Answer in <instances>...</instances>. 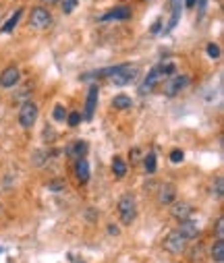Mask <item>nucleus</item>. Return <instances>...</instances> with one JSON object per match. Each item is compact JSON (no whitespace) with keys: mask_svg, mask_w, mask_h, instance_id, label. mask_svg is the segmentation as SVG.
<instances>
[{"mask_svg":"<svg viewBox=\"0 0 224 263\" xmlns=\"http://www.w3.org/2000/svg\"><path fill=\"white\" fill-rule=\"evenodd\" d=\"M162 247L166 249L170 255H181V253H185V249H187V241H185V238H183L179 232H176V230H172L170 234H166Z\"/></svg>","mask_w":224,"mask_h":263,"instance_id":"obj_6","label":"nucleus"},{"mask_svg":"<svg viewBox=\"0 0 224 263\" xmlns=\"http://www.w3.org/2000/svg\"><path fill=\"white\" fill-rule=\"evenodd\" d=\"M195 2H197V0H185V4L189 6V8H193V6H195Z\"/></svg>","mask_w":224,"mask_h":263,"instance_id":"obj_36","label":"nucleus"},{"mask_svg":"<svg viewBox=\"0 0 224 263\" xmlns=\"http://www.w3.org/2000/svg\"><path fill=\"white\" fill-rule=\"evenodd\" d=\"M19 81H21V71L17 66H6L4 71L0 73V87L10 89V87H15Z\"/></svg>","mask_w":224,"mask_h":263,"instance_id":"obj_8","label":"nucleus"},{"mask_svg":"<svg viewBox=\"0 0 224 263\" xmlns=\"http://www.w3.org/2000/svg\"><path fill=\"white\" fill-rule=\"evenodd\" d=\"M98 96H100V87L93 83V85H89V91H87V100H85V120L89 122L91 118H93V114H96V106H98Z\"/></svg>","mask_w":224,"mask_h":263,"instance_id":"obj_7","label":"nucleus"},{"mask_svg":"<svg viewBox=\"0 0 224 263\" xmlns=\"http://www.w3.org/2000/svg\"><path fill=\"white\" fill-rule=\"evenodd\" d=\"M29 25L38 31H44L52 25V13L46 6H33L29 13Z\"/></svg>","mask_w":224,"mask_h":263,"instance_id":"obj_3","label":"nucleus"},{"mask_svg":"<svg viewBox=\"0 0 224 263\" xmlns=\"http://www.w3.org/2000/svg\"><path fill=\"white\" fill-rule=\"evenodd\" d=\"M112 106L116 110H127V108L133 106V100H131V96H127V94H119V96L112 98Z\"/></svg>","mask_w":224,"mask_h":263,"instance_id":"obj_16","label":"nucleus"},{"mask_svg":"<svg viewBox=\"0 0 224 263\" xmlns=\"http://www.w3.org/2000/svg\"><path fill=\"white\" fill-rule=\"evenodd\" d=\"M52 116H54V120L63 122V120L67 118V110H65V106H63V104H56L54 110H52Z\"/></svg>","mask_w":224,"mask_h":263,"instance_id":"obj_25","label":"nucleus"},{"mask_svg":"<svg viewBox=\"0 0 224 263\" xmlns=\"http://www.w3.org/2000/svg\"><path fill=\"white\" fill-rule=\"evenodd\" d=\"M42 139H44V141H48V143L56 141V133H54V129H52V127H48V124L44 127V135H42Z\"/></svg>","mask_w":224,"mask_h":263,"instance_id":"obj_27","label":"nucleus"},{"mask_svg":"<svg viewBox=\"0 0 224 263\" xmlns=\"http://www.w3.org/2000/svg\"><path fill=\"white\" fill-rule=\"evenodd\" d=\"M160 79H162V73H160V68L158 66H154L151 71L148 73V77H146V81L139 85V96H146V94H151L154 91V87L160 83Z\"/></svg>","mask_w":224,"mask_h":263,"instance_id":"obj_10","label":"nucleus"},{"mask_svg":"<svg viewBox=\"0 0 224 263\" xmlns=\"http://www.w3.org/2000/svg\"><path fill=\"white\" fill-rule=\"evenodd\" d=\"M158 68H160L162 77H172V73H174V64H172V62H164V64H158Z\"/></svg>","mask_w":224,"mask_h":263,"instance_id":"obj_26","label":"nucleus"},{"mask_svg":"<svg viewBox=\"0 0 224 263\" xmlns=\"http://www.w3.org/2000/svg\"><path fill=\"white\" fill-rule=\"evenodd\" d=\"M189 75H174V77H168L166 81H164V96H168V98H174V96H179L181 91L189 85Z\"/></svg>","mask_w":224,"mask_h":263,"instance_id":"obj_5","label":"nucleus"},{"mask_svg":"<svg viewBox=\"0 0 224 263\" xmlns=\"http://www.w3.org/2000/svg\"><path fill=\"white\" fill-rule=\"evenodd\" d=\"M208 56L210 58H220V46L218 44H208Z\"/></svg>","mask_w":224,"mask_h":263,"instance_id":"obj_29","label":"nucleus"},{"mask_svg":"<svg viewBox=\"0 0 224 263\" xmlns=\"http://www.w3.org/2000/svg\"><path fill=\"white\" fill-rule=\"evenodd\" d=\"M119 232H121V230H119V226H112V224L108 226V234H112V236H116V234H119Z\"/></svg>","mask_w":224,"mask_h":263,"instance_id":"obj_34","label":"nucleus"},{"mask_svg":"<svg viewBox=\"0 0 224 263\" xmlns=\"http://www.w3.org/2000/svg\"><path fill=\"white\" fill-rule=\"evenodd\" d=\"M183 158H185V154H183L181 150H172V152H170V162H172V164L183 162Z\"/></svg>","mask_w":224,"mask_h":263,"instance_id":"obj_32","label":"nucleus"},{"mask_svg":"<svg viewBox=\"0 0 224 263\" xmlns=\"http://www.w3.org/2000/svg\"><path fill=\"white\" fill-rule=\"evenodd\" d=\"M112 172H114L116 178H123L127 174V162L123 158H114L112 159Z\"/></svg>","mask_w":224,"mask_h":263,"instance_id":"obj_18","label":"nucleus"},{"mask_svg":"<svg viewBox=\"0 0 224 263\" xmlns=\"http://www.w3.org/2000/svg\"><path fill=\"white\" fill-rule=\"evenodd\" d=\"M212 195H214L216 201H222V197H224V180H222L220 176L214 180V187H212Z\"/></svg>","mask_w":224,"mask_h":263,"instance_id":"obj_22","label":"nucleus"},{"mask_svg":"<svg viewBox=\"0 0 224 263\" xmlns=\"http://www.w3.org/2000/svg\"><path fill=\"white\" fill-rule=\"evenodd\" d=\"M46 162H48V152H46V150H35L31 154V164L35 168H42Z\"/></svg>","mask_w":224,"mask_h":263,"instance_id":"obj_19","label":"nucleus"},{"mask_svg":"<svg viewBox=\"0 0 224 263\" xmlns=\"http://www.w3.org/2000/svg\"><path fill=\"white\" fill-rule=\"evenodd\" d=\"M40 2H42V4H48V6H52V4H58V2H61V0H40Z\"/></svg>","mask_w":224,"mask_h":263,"instance_id":"obj_35","label":"nucleus"},{"mask_svg":"<svg viewBox=\"0 0 224 263\" xmlns=\"http://www.w3.org/2000/svg\"><path fill=\"white\" fill-rule=\"evenodd\" d=\"M38 104L35 102H31V100H27V102H23V106H21V110H19V124L23 129H31L33 124H35V120H38Z\"/></svg>","mask_w":224,"mask_h":263,"instance_id":"obj_4","label":"nucleus"},{"mask_svg":"<svg viewBox=\"0 0 224 263\" xmlns=\"http://www.w3.org/2000/svg\"><path fill=\"white\" fill-rule=\"evenodd\" d=\"M127 19H131V6H127V4H123V6H114V8H110L108 13H104L98 21H127Z\"/></svg>","mask_w":224,"mask_h":263,"instance_id":"obj_11","label":"nucleus"},{"mask_svg":"<svg viewBox=\"0 0 224 263\" xmlns=\"http://www.w3.org/2000/svg\"><path fill=\"white\" fill-rule=\"evenodd\" d=\"M144 168H146L148 174H154V172H156V154H154V152H149V154L144 158Z\"/></svg>","mask_w":224,"mask_h":263,"instance_id":"obj_21","label":"nucleus"},{"mask_svg":"<svg viewBox=\"0 0 224 263\" xmlns=\"http://www.w3.org/2000/svg\"><path fill=\"white\" fill-rule=\"evenodd\" d=\"M137 75H139V68L135 64H116V66H112V73L108 79L112 85L123 87V85H129L131 81H135Z\"/></svg>","mask_w":224,"mask_h":263,"instance_id":"obj_1","label":"nucleus"},{"mask_svg":"<svg viewBox=\"0 0 224 263\" xmlns=\"http://www.w3.org/2000/svg\"><path fill=\"white\" fill-rule=\"evenodd\" d=\"M119 218L125 226H131L137 218V203H135V197L131 193H125V195L119 199Z\"/></svg>","mask_w":224,"mask_h":263,"instance_id":"obj_2","label":"nucleus"},{"mask_svg":"<svg viewBox=\"0 0 224 263\" xmlns=\"http://www.w3.org/2000/svg\"><path fill=\"white\" fill-rule=\"evenodd\" d=\"M67 122H69V127H77V124L81 122V114H79V112L67 114Z\"/></svg>","mask_w":224,"mask_h":263,"instance_id":"obj_30","label":"nucleus"},{"mask_svg":"<svg viewBox=\"0 0 224 263\" xmlns=\"http://www.w3.org/2000/svg\"><path fill=\"white\" fill-rule=\"evenodd\" d=\"M77 4H79V0H65V2H63V13L65 15H71L75 10Z\"/></svg>","mask_w":224,"mask_h":263,"instance_id":"obj_28","label":"nucleus"},{"mask_svg":"<svg viewBox=\"0 0 224 263\" xmlns=\"http://www.w3.org/2000/svg\"><path fill=\"white\" fill-rule=\"evenodd\" d=\"M160 29H162V21H156V23H154V25H151V27H149V31H151V36H158V33H160Z\"/></svg>","mask_w":224,"mask_h":263,"instance_id":"obj_33","label":"nucleus"},{"mask_svg":"<svg viewBox=\"0 0 224 263\" xmlns=\"http://www.w3.org/2000/svg\"><path fill=\"white\" fill-rule=\"evenodd\" d=\"M158 201L162 205L174 203L176 201V189H174V185H170V182H164V185L160 187V191H158Z\"/></svg>","mask_w":224,"mask_h":263,"instance_id":"obj_13","label":"nucleus"},{"mask_svg":"<svg viewBox=\"0 0 224 263\" xmlns=\"http://www.w3.org/2000/svg\"><path fill=\"white\" fill-rule=\"evenodd\" d=\"M216 238L218 241H224V218H218L216 220Z\"/></svg>","mask_w":224,"mask_h":263,"instance_id":"obj_31","label":"nucleus"},{"mask_svg":"<svg viewBox=\"0 0 224 263\" xmlns=\"http://www.w3.org/2000/svg\"><path fill=\"white\" fill-rule=\"evenodd\" d=\"M75 174H77L81 185H85V182L89 180V164H87L85 158H81V159L75 162Z\"/></svg>","mask_w":224,"mask_h":263,"instance_id":"obj_15","label":"nucleus"},{"mask_svg":"<svg viewBox=\"0 0 224 263\" xmlns=\"http://www.w3.org/2000/svg\"><path fill=\"white\" fill-rule=\"evenodd\" d=\"M210 255H212V259H214V263H224V241H216L214 245H212Z\"/></svg>","mask_w":224,"mask_h":263,"instance_id":"obj_17","label":"nucleus"},{"mask_svg":"<svg viewBox=\"0 0 224 263\" xmlns=\"http://www.w3.org/2000/svg\"><path fill=\"white\" fill-rule=\"evenodd\" d=\"M179 19H181V4H179V2H174V8H172V19H170L168 27H166V33H168V31H172V29L176 27V23H179Z\"/></svg>","mask_w":224,"mask_h":263,"instance_id":"obj_23","label":"nucleus"},{"mask_svg":"<svg viewBox=\"0 0 224 263\" xmlns=\"http://www.w3.org/2000/svg\"><path fill=\"white\" fill-rule=\"evenodd\" d=\"M21 15H23V8H17V13H15L13 17H10V19L4 23V25H2V33H10V31H13V29L17 27V23H19Z\"/></svg>","mask_w":224,"mask_h":263,"instance_id":"obj_20","label":"nucleus"},{"mask_svg":"<svg viewBox=\"0 0 224 263\" xmlns=\"http://www.w3.org/2000/svg\"><path fill=\"white\" fill-rule=\"evenodd\" d=\"M179 232L185 241H193V238H197L199 236V226H197V222H193L191 218L189 220H183L181 222V226H179Z\"/></svg>","mask_w":224,"mask_h":263,"instance_id":"obj_12","label":"nucleus"},{"mask_svg":"<svg viewBox=\"0 0 224 263\" xmlns=\"http://www.w3.org/2000/svg\"><path fill=\"white\" fill-rule=\"evenodd\" d=\"M65 189H67L65 178H54V180L48 182V191H52V193H61V191H65Z\"/></svg>","mask_w":224,"mask_h":263,"instance_id":"obj_24","label":"nucleus"},{"mask_svg":"<svg viewBox=\"0 0 224 263\" xmlns=\"http://www.w3.org/2000/svg\"><path fill=\"white\" fill-rule=\"evenodd\" d=\"M170 205H172V208H170V215H172L174 220L183 222V220H189L191 218V213H193V205L191 203H187V201H174Z\"/></svg>","mask_w":224,"mask_h":263,"instance_id":"obj_9","label":"nucleus"},{"mask_svg":"<svg viewBox=\"0 0 224 263\" xmlns=\"http://www.w3.org/2000/svg\"><path fill=\"white\" fill-rule=\"evenodd\" d=\"M87 152H89V145H87V141H75V143H71L69 147H67V156L69 158H75V159H81V158H85L87 156Z\"/></svg>","mask_w":224,"mask_h":263,"instance_id":"obj_14","label":"nucleus"}]
</instances>
